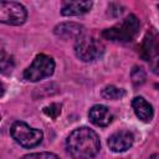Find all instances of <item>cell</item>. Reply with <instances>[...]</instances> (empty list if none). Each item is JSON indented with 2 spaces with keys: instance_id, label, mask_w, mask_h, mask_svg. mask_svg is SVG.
I'll use <instances>...</instances> for the list:
<instances>
[{
  "instance_id": "obj_1",
  "label": "cell",
  "mask_w": 159,
  "mask_h": 159,
  "mask_svg": "<svg viewBox=\"0 0 159 159\" xmlns=\"http://www.w3.org/2000/svg\"><path fill=\"white\" fill-rule=\"evenodd\" d=\"M101 148L99 137L88 127H80L71 132L66 140L67 153L73 159H91Z\"/></svg>"
},
{
  "instance_id": "obj_2",
  "label": "cell",
  "mask_w": 159,
  "mask_h": 159,
  "mask_svg": "<svg viewBox=\"0 0 159 159\" xmlns=\"http://www.w3.org/2000/svg\"><path fill=\"white\" fill-rule=\"evenodd\" d=\"M139 31V20L135 15L130 14L124 17L122 21L116 24L114 26L106 29L102 32V36L106 40L116 41V42H129L132 41Z\"/></svg>"
},
{
  "instance_id": "obj_3",
  "label": "cell",
  "mask_w": 159,
  "mask_h": 159,
  "mask_svg": "<svg viewBox=\"0 0 159 159\" xmlns=\"http://www.w3.org/2000/svg\"><path fill=\"white\" fill-rule=\"evenodd\" d=\"M75 53L83 62H92L102 57L104 53V45L93 36L82 35L76 40Z\"/></svg>"
},
{
  "instance_id": "obj_4",
  "label": "cell",
  "mask_w": 159,
  "mask_h": 159,
  "mask_svg": "<svg viewBox=\"0 0 159 159\" xmlns=\"http://www.w3.org/2000/svg\"><path fill=\"white\" fill-rule=\"evenodd\" d=\"M11 137L24 148L37 147L43 138V134L40 129L32 128L25 122H15L10 128Z\"/></svg>"
},
{
  "instance_id": "obj_5",
  "label": "cell",
  "mask_w": 159,
  "mask_h": 159,
  "mask_svg": "<svg viewBox=\"0 0 159 159\" xmlns=\"http://www.w3.org/2000/svg\"><path fill=\"white\" fill-rule=\"evenodd\" d=\"M55 71V61L52 57L40 53L37 55L32 63L24 71V78L30 82H37L46 77H50Z\"/></svg>"
},
{
  "instance_id": "obj_6",
  "label": "cell",
  "mask_w": 159,
  "mask_h": 159,
  "mask_svg": "<svg viewBox=\"0 0 159 159\" xmlns=\"http://www.w3.org/2000/svg\"><path fill=\"white\" fill-rule=\"evenodd\" d=\"M27 17V11L24 5L15 1H2L0 2V21L2 24L19 26L25 22Z\"/></svg>"
},
{
  "instance_id": "obj_7",
  "label": "cell",
  "mask_w": 159,
  "mask_h": 159,
  "mask_svg": "<svg viewBox=\"0 0 159 159\" xmlns=\"http://www.w3.org/2000/svg\"><path fill=\"white\" fill-rule=\"evenodd\" d=\"M133 143H134V135L129 130L116 132L107 140L109 149L114 153H123L128 150L133 145Z\"/></svg>"
},
{
  "instance_id": "obj_8",
  "label": "cell",
  "mask_w": 159,
  "mask_h": 159,
  "mask_svg": "<svg viewBox=\"0 0 159 159\" xmlns=\"http://www.w3.org/2000/svg\"><path fill=\"white\" fill-rule=\"evenodd\" d=\"M88 118L97 127H107L112 123L113 114L108 107H106L103 104H96L89 109Z\"/></svg>"
},
{
  "instance_id": "obj_9",
  "label": "cell",
  "mask_w": 159,
  "mask_h": 159,
  "mask_svg": "<svg viewBox=\"0 0 159 159\" xmlns=\"http://www.w3.org/2000/svg\"><path fill=\"white\" fill-rule=\"evenodd\" d=\"M83 31H84L83 26L77 22H62L55 26L53 29L55 35L63 40H71V39L77 40L83 35Z\"/></svg>"
},
{
  "instance_id": "obj_10",
  "label": "cell",
  "mask_w": 159,
  "mask_h": 159,
  "mask_svg": "<svg viewBox=\"0 0 159 159\" xmlns=\"http://www.w3.org/2000/svg\"><path fill=\"white\" fill-rule=\"evenodd\" d=\"M158 53H159V39L153 31H150L143 39L140 46V56L143 60L150 61Z\"/></svg>"
},
{
  "instance_id": "obj_11",
  "label": "cell",
  "mask_w": 159,
  "mask_h": 159,
  "mask_svg": "<svg viewBox=\"0 0 159 159\" xmlns=\"http://www.w3.org/2000/svg\"><path fill=\"white\" fill-rule=\"evenodd\" d=\"M92 5V1H63L61 5V14L63 16H81L88 12Z\"/></svg>"
},
{
  "instance_id": "obj_12",
  "label": "cell",
  "mask_w": 159,
  "mask_h": 159,
  "mask_svg": "<svg viewBox=\"0 0 159 159\" xmlns=\"http://www.w3.org/2000/svg\"><path fill=\"white\" fill-rule=\"evenodd\" d=\"M132 107L135 116L144 123H148L153 119V107L143 97H134L132 101Z\"/></svg>"
},
{
  "instance_id": "obj_13",
  "label": "cell",
  "mask_w": 159,
  "mask_h": 159,
  "mask_svg": "<svg viewBox=\"0 0 159 159\" xmlns=\"http://www.w3.org/2000/svg\"><path fill=\"white\" fill-rule=\"evenodd\" d=\"M125 96V91L122 88H118L116 86H106L102 89V97L106 99H120L122 97Z\"/></svg>"
},
{
  "instance_id": "obj_14",
  "label": "cell",
  "mask_w": 159,
  "mask_h": 159,
  "mask_svg": "<svg viewBox=\"0 0 159 159\" xmlns=\"http://www.w3.org/2000/svg\"><path fill=\"white\" fill-rule=\"evenodd\" d=\"M130 78H132V82L135 87L142 86L145 82V78H147V75H145V71L143 70V67L134 66L132 72H130Z\"/></svg>"
},
{
  "instance_id": "obj_15",
  "label": "cell",
  "mask_w": 159,
  "mask_h": 159,
  "mask_svg": "<svg viewBox=\"0 0 159 159\" xmlns=\"http://www.w3.org/2000/svg\"><path fill=\"white\" fill-rule=\"evenodd\" d=\"M21 159H60L56 154L48 153V152H41V153H32V154H26Z\"/></svg>"
},
{
  "instance_id": "obj_16",
  "label": "cell",
  "mask_w": 159,
  "mask_h": 159,
  "mask_svg": "<svg viewBox=\"0 0 159 159\" xmlns=\"http://www.w3.org/2000/svg\"><path fill=\"white\" fill-rule=\"evenodd\" d=\"M0 63H1V71L4 73L6 72H11L12 67H14V62H12V58L10 56H7L4 51L1 52V60H0Z\"/></svg>"
},
{
  "instance_id": "obj_17",
  "label": "cell",
  "mask_w": 159,
  "mask_h": 159,
  "mask_svg": "<svg viewBox=\"0 0 159 159\" xmlns=\"http://www.w3.org/2000/svg\"><path fill=\"white\" fill-rule=\"evenodd\" d=\"M43 113L55 119V118H57V116L61 113V104H58V103H52V104H50V106H47V107L43 108Z\"/></svg>"
},
{
  "instance_id": "obj_18",
  "label": "cell",
  "mask_w": 159,
  "mask_h": 159,
  "mask_svg": "<svg viewBox=\"0 0 159 159\" xmlns=\"http://www.w3.org/2000/svg\"><path fill=\"white\" fill-rule=\"evenodd\" d=\"M149 67H150V71H152L154 75L159 76V53L149 61Z\"/></svg>"
},
{
  "instance_id": "obj_19",
  "label": "cell",
  "mask_w": 159,
  "mask_h": 159,
  "mask_svg": "<svg viewBox=\"0 0 159 159\" xmlns=\"http://www.w3.org/2000/svg\"><path fill=\"white\" fill-rule=\"evenodd\" d=\"M148 159H159V153H157V154H153V155H150Z\"/></svg>"
},
{
  "instance_id": "obj_20",
  "label": "cell",
  "mask_w": 159,
  "mask_h": 159,
  "mask_svg": "<svg viewBox=\"0 0 159 159\" xmlns=\"http://www.w3.org/2000/svg\"><path fill=\"white\" fill-rule=\"evenodd\" d=\"M155 87H157V88H158V89H159V84H157V86H155Z\"/></svg>"
},
{
  "instance_id": "obj_21",
  "label": "cell",
  "mask_w": 159,
  "mask_h": 159,
  "mask_svg": "<svg viewBox=\"0 0 159 159\" xmlns=\"http://www.w3.org/2000/svg\"><path fill=\"white\" fill-rule=\"evenodd\" d=\"M158 9H159V5H158Z\"/></svg>"
}]
</instances>
